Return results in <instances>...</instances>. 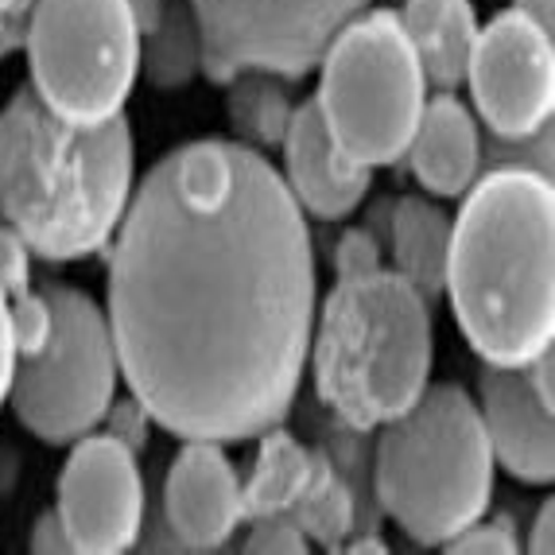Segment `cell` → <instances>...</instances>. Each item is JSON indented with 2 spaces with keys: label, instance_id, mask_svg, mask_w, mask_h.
Here are the masks:
<instances>
[{
  "label": "cell",
  "instance_id": "6da1fadb",
  "mask_svg": "<svg viewBox=\"0 0 555 555\" xmlns=\"http://www.w3.org/2000/svg\"><path fill=\"white\" fill-rule=\"evenodd\" d=\"M315 292L307 214L264 152L191 140L140 179L113 237L120 377L179 439L264 436L299 397Z\"/></svg>",
  "mask_w": 555,
  "mask_h": 555
},
{
  "label": "cell",
  "instance_id": "7a4b0ae2",
  "mask_svg": "<svg viewBox=\"0 0 555 555\" xmlns=\"http://www.w3.org/2000/svg\"><path fill=\"white\" fill-rule=\"evenodd\" d=\"M555 191L532 167H486L451 222L447 296L486 365H528L555 343Z\"/></svg>",
  "mask_w": 555,
  "mask_h": 555
},
{
  "label": "cell",
  "instance_id": "3957f363",
  "mask_svg": "<svg viewBox=\"0 0 555 555\" xmlns=\"http://www.w3.org/2000/svg\"><path fill=\"white\" fill-rule=\"evenodd\" d=\"M137 191L129 117L70 125L20 86L0 109V218L51 264L102 253Z\"/></svg>",
  "mask_w": 555,
  "mask_h": 555
},
{
  "label": "cell",
  "instance_id": "277c9868",
  "mask_svg": "<svg viewBox=\"0 0 555 555\" xmlns=\"http://www.w3.org/2000/svg\"><path fill=\"white\" fill-rule=\"evenodd\" d=\"M315 392L338 424L373 431L431 385V311L397 269L338 276L311 326Z\"/></svg>",
  "mask_w": 555,
  "mask_h": 555
},
{
  "label": "cell",
  "instance_id": "5b68a950",
  "mask_svg": "<svg viewBox=\"0 0 555 555\" xmlns=\"http://www.w3.org/2000/svg\"><path fill=\"white\" fill-rule=\"evenodd\" d=\"M493 451L478 400L463 385H427L404 416L389 420L373 451V490L408 537L443 547L486 517Z\"/></svg>",
  "mask_w": 555,
  "mask_h": 555
},
{
  "label": "cell",
  "instance_id": "8992f818",
  "mask_svg": "<svg viewBox=\"0 0 555 555\" xmlns=\"http://www.w3.org/2000/svg\"><path fill=\"white\" fill-rule=\"evenodd\" d=\"M315 105L334 144L361 167L404 159L427 78L392 9H361L319 55Z\"/></svg>",
  "mask_w": 555,
  "mask_h": 555
},
{
  "label": "cell",
  "instance_id": "52a82bcc",
  "mask_svg": "<svg viewBox=\"0 0 555 555\" xmlns=\"http://www.w3.org/2000/svg\"><path fill=\"white\" fill-rule=\"evenodd\" d=\"M137 0H36L24 28L36 98L70 125L120 117L140 78Z\"/></svg>",
  "mask_w": 555,
  "mask_h": 555
},
{
  "label": "cell",
  "instance_id": "ba28073f",
  "mask_svg": "<svg viewBox=\"0 0 555 555\" xmlns=\"http://www.w3.org/2000/svg\"><path fill=\"white\" fill-rule=\"evenodd\" d=\"M39 287L51 299L55 331L36 358L16 361L9 404L36 439L70 447L75 439L98 431L117 400V343L105 307L93 304V296L59 280Z\"/></svg>",
  "mask_w": 555,
  "mask_h": 555
},
{
  "label": "cell",
  "instance_id": "9c48e42d",
  "mask_svg": "<svg viewBox=\"0 0 555 555\" xmlns=\"http://www.w3.org/2000/svg\"><path fill=\"white\" fill-rule=\"evenodd\" d=\"M203 31V75L225 86L241 70L287 82L311 75L343 24L370 0H186Z\"/></svg>",
  "mask_w": 555,
  "mask_h": 555
},
{
  "label": "cell",
  "instance_id": "30bf717a",
  "mask_svg": "<svg viewBox=\"0 0 555 555\" xmlns=\"http://www.w3.org/2000/svg\"><path fill=\"white\" fill-rule=\"evenodd\" d=\"M478 120L498 140H525L552 125L555 43L552 31L520 9H505L478 28L466 63Z\"/></svg>",
  "mask_w": 555,
  "mask_h": 555
},
{
  "label": "cell",
  "instance_id": "8fae6325",
  "mask_svg": "<svg viewBox=\"0 0 555 555\" xmlns=\"http://www.w3.org/2000/svg\"><path fill=\"white\" fill-rule=\"evenodd\" d=\"M55 513L70 547L82 555H120L137 547L149 517L137 451L109 431L75 439L55 486Z\"/></svg>",
  "mask_w": 555,
  "mask_h": 555
},
{
  "label": "cell",
  "instance_id": "7c38bea8",
  "mask_svg": "<svg viewBox=\"0 0 555 555\" xmlns=\"http://www.w3.org/2000/svg\"><path fill=\"white\" fill-rule=\"evenodd\" d=\"M159 520L179 540V547L214 552L230 544L245 520V505H241V474L225 459L218 439H183L167 466Z\"/></svg>",
  "mask_w": 555,
  "mask_h": 555
},
{
  "label": "cell",
  "instance_id": "4fadbf2b",
  "mask_svg": "<svg viewBox=\"0 0 555 555\" xmlns=\"http://www.w3.org/2000/svg\"><path fill=\"white\" fill-rule=\"evenodd\" d=\"M478 416L493 463L528 486H552L555 424L552 404L528 380L525 365H486L478 377Z\"/></svg>",
  "mask_w": 555,
  "mask_h": 555
},
{
  "label": "cell",
  "instance_id": "5bb4252c",
  "mask_svg": "<svg viewBox=\"0 0 555 555\" xmlns=\"http://www.w3.org/2000/svg\"><path fill=\"white\" fill-rule=\"evenodd\" d=\"M280 164H284L280 176H284L296 206L319 222L350 218L373 186L370 167H361L334 144L315 98L299 102L292 113V125L280 140Z\"/></svg>",
  "mask_w": 555,
  "mask_h": 555
},
{
  "label": "cell",
  "instance_id": "9a60e30c",
  "mask_svg": "<svg viewBox=\"0 0 555 555\" xmlns=\"http://www.w3.org/2000/svg\"><path fill=\"white\" fill-rule=\"evenodd\" d=\"M412 176L436 198H463L481 176V129L478 117L454 93L427 98L420 125L408 144Z\"/></svg>",
  "mask_w": 555,
  "mask_h": 555
},
{
  "label": "cell",
  "instance_id": "2e32d148",
  "mask_svg": "<svg viewBox=\"0 0 555 555\" xmlns=\"http://www.w3.org/2000/svg\"><path fill=\"white\" fill-rule=\"evenodd\" d=\"M397 16L420 66H424L427 90H459L466 82L470 47L481 28L470 0H404Z\"/></svg>",
  "mask_w": 555,
  "mask_h": 555
},
{
  "label": "cell",
  "instance_id": "e0dca14e",
  "mask_svg": "<svg viewBox=\"0 0 555 555\" xmlns=\"http://www.w3.org/2000/svg\"><path fill=\"white\" fill-rule=\"evenodd\" d=\"M389 214V249L392 269L416 287L420 296H443L447 287V253H451V218L427 198H397L385 206Z\"/></svg>",
  "mask_w": 555,
  "mask_h": 555
},
{
  "label": "cell",
  "instance_id": "ac0fdd59",
  "mask_svg": "<svg viewBox=\"0 0 555 555\" xmlns=\"http://www.w3.org/2000/svg\"><path fill=\"white\" fill-rule=\"evenodd\" d=\"M257 439V463H253L249 478H241L245 520L269 517V513H292V505L304 498L307 481H311L319 463V447H304L284 427H269Z\"/></svg>",
  "mask_w": 555,
  "mask_h": 555
},
{
  "label": "cell",
  "instance_id": "d6986e66",
  "mask_svg": "<svg viewBox=\"0 0 555 555\" xmlns=\"http://www.w3.org/2000/svg\"><path fill=\"white\" fill-rule=\"evenodd\" d=\"M140 75L156 90H179L203 75V31L186 0H164L140 43Z\"/></svg>",
  "mask_w": 555,
  "mask_h": 555
},
{
  "label": "cell",
  "instance_id": "ffe728a7",
  "mask_svg": "<svg viewBox=\"0 0 555 555\" xmlns=\"http://www.w3.org/2000/svg\"><path fill=\"white\" fill-rule=\"evenodd\" d=\"M230 93H225V117H230L233 132L241 144L264 152L280 149L292 113H296V98H292V82L269 70H241L233 75Z\"/></svg>",
  "mask_w": 555,
  "mask_h": 555
},
{
  "label": "cell",
  "instance_id": "44dd1931",
  "mask_svg": "<svg viewBox=\"0 0 555 555\" xmlns=\"http://www.w3.org/2000/svg\"><path fill=\"white\" fill-rule=\"evenodd\" d=\"M292 517L307 532V540H319L326 547H338L353 525V493L343 478L338 466L326 451H319L315 474L307 481L304 498L292 505Z\"/></svg>",
  "mask_w": 555,
  "mask_h": 555
},
{
  "label": "cell",
  "instance_id": "7402d4cb",
  "mask_svg": "<svg viewBox=\"0 0 555 555\" xmlns=\"http://www.w3.org/2000/svg\"><path fill=\"white\" fill-rule=\"evenodd\" d=\"M9 319H12V343H16L20 358H36L55 331V311L51 299L43 296V287H31L24 296L9 299Z\"/></svg>",
  "mask_w": 555,
  "mask_h": 555
},
{
  "label": "cell",
  "instance_id": "603a6c76",
  "mask_svg": "<svg viewBox=\"0 0 555 555\" xmlns=\"http://www.w3.org/2000/svg\"><path fill=\"white\" fill-rule=\"evenodd\" d=\"M447 552H474V555H513L520 552L517 528L509 517H478L474 525H466L454 540H447Z\"/></svg>",
  "mask_w": 555,
  "mask_h": 555
},
{
  "label": "cell",
  "instance_id": "cb8c5ba5",
  "mask_svg": "<svg viewBox=\"0 0 555 555\" xmlns=\"http://www.w3.org/2000/svg\"><path fill=\"white\" fill-rule=\"evenodd\" d=\"M245 552H311V540L296 525L292 513H269V517H253L249 520V540H245Z\"/></svg>",
  "mask_w": 555,
  "mask_h": 555
},
{
  "label": "cell",
  "instance_id": "d4e9b609",
  "mask_svg": "<svg viewBox=\"0 0 555 555\" xmlns=\"http://www.w3.org/2000/svg\"><path fill=\"white\" fill-rule=\"evenodd\" d=\"M31 245L12 230L9 222H0V292L9 299L31 292Z\"/></svg>",
  "mask_w": 555,
  "mask_h": 555
},
{
  "label": "cell",
  "instance_id": "484cf974",
  "mask_svg": "<svg viewBox=\"0 0 555 555\" xmlns=\"http://www.w3.org/2000/svg\"><path fill=\"white\" fill-rule=\"evenodd\" d=\"M334 269L338 276H365V272L385 269L380 264V241L370 230H346L334 245Z\"/></svg>",
  "mask_w": 555,
  "mask_h": 555
},
{
  "label": "cell",
  "instance_id": "4316f807",
  "mask_svg": "<svg viewBox=\"0 0 555 555\" xmlns=\"http://www.w3.org/2000/svg\"><path fill=\"white\" fill-rule=\"evenodd\" d=\"M102 427L109 431V436H117L125 447L140 451V447L149 443L152 416L144 412V404H140L137 397H129V400H113L109 412H105V420H102Z\"/></svg>",
  "mask_w": 555,
  "mask_h": 555
},
{
  "label": "cell",
  "instance_id": "83f0119b",
  "mask_svg": "<svg viewBox=\"0 0 555 555\" xmlns=\"http://www.w3.org/2000/svg\"><path fill=\"white\" fill-rule=\"evenodd\" d=\"M31 4H36V0H0V63L24 43Z\"/></svg>",
  "mask_w": 555,
  "mask_h": 555
},
{
  "label": "cell",
  "instance_id": "f1b7e54d",
  "mask_svg": "<svg viewBox=\"0 0 555 555\" xmlns=\"http://www.w3.org/2000/svg\"><path fill=\"white\" fill-rule=\"evenodd\" d=\"M16 343H12V319H9V296L0 292V408L9 404L12 377H16Z\"/></svg>",
  "mask_w": 555,
  "mask_h": 555
},
{
  "label": "cell",
  "instance_id": "f546056e",
  "mask_svg": "<svg viewBox=\"0 0 555 555\" xmlns=\"http://www.w3.org/2000/svg\"><path fill=\"white\" fill-rule=\"evenodd\" d=\"M31 552L39 555H63V552H75L70 547V537H66L63 520H59V513H43V517L36 520V528H31Z\"/></svg>",
  "mask_w": 555,
  "mask_h": 555
},
{
  "label": "cell",
  "instance_id": "4dcf8cb0",
  "mask_svg": "<svg viewBox=\"0 0 555 555\" xmlns=\"http://www.w3.org/2000/svg\"><path fill=\"white\" fill-rule=\"evenodd\" d=\"M528 552H537V555H552L555 552V505L552 501H544L537 513V520H532V532H528Z\"/></svg>",
  "mask_w": 555,
  "mask_h": 555
},
{
  "label": "cell",
  "instance_id": "1f68e13d",
  "mask_svg": "<svg viewBox=\"0 0 555 555\" xmlns=\"http://www.w3.org/2000/svg\"><path fill=\"white\" fill-rule=\"evenodd\" d=\"M513 9H520L525 16L537 20L540 28L552 31V9H555V0H513Z\"/></svg>",
  "mask_w": 555,
  "mask_h": 555
},
{
  "label": "cell",
  "instance_id": "d6a6232c",
  "mask_svg": "<svg viewBox=\"0 0 555 555\" xmlns=\"http://www.w3.org/2000/svg\"><path fill=\"white\" fill-rule=\"evenodd\" d=\"M159 4H164V0H137V12H140V24H144V31H149L152 20L159 16Z\"/></svg>",
  "mask_w": 555,
  "mask_h": 555
},
{
  "label": "cell",
  "instance_id": "836d02e7",
  "mask_svg": "<svg viewBox=\"0 0 555 555\" xmlns=\"http://www.w3.org/2000/svg\"><path fill=\"white\" fill-rule=\"evenodd\" d=\"M343 547H350V552H385L380 540H358V544H343Z\"/></svg>",
  "mask_w": 555,
  "mask_h": 555
}]
</instances>
